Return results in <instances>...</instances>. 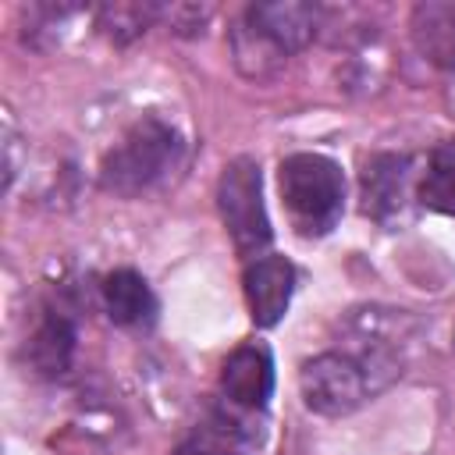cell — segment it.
Listing matches in <instances>:
<instances>
[{
	"mask_svg": "<svg viewBox=\"0 0 455 455\" xmlns=\"http://www.w3.org/2000/svg\"><path fill=\"white\" fill-rule=\"evenodd\" d=\"M412 43L434 64H455V0H430L412 7Z\"/></svg>",
	"mask_w": 455,
	"mask_h": 455,
	"instance_id": "cell-11",
	"label": "cell"
},
{
	"mask_svg": "<svg viewBox=\"0 0 455 455\" xmlns=\"http://www.w3.org/2000/svg\"><path fill=\"white\" fill-rule=\"evenodd\" d=\"M210 14H213V7H199V4H174L171 11H167V18H171V28L178 32V36H199L203 28H206V21H210Z\"/></svg>",
	"mask_w": 455,
	"mask_h": 455,
	"instance_id": "cell-15",
	"label": "cell"
},
{
	"mask_svg": "<svg viewBox=\"0 0 455 455\" xmlns=\"http://www.w3.org/2000/svg\"><path fill=\"white\" fill-rule=\"evenodd\" d=\"M242 288H245V306H249L252 323L256 327H274V323H281V316L291 306L295 267L284 256L267 252V256H259L245 267Z\"/></svg>",
	"mask_w": 455,
	"mask_h": 455,
	"instance_id": "cell-6",
	"label": "cell"
},
{
	"mask_svg": "<svg viewBox=\"0 0 455 455\" xmlns=\"http://www.w3.org/2000/svg\"><path fill=\"white\" fill-rule=\"evenodd\" d=\"M220 391L238 409H263L274 395V359L263 345L235 348L220 366Z\"/></svg>",
	"mask_w": 455,
	"mask_h": 455,
	"instance_id": "cell-8",
	"label": "cell"
},
{
	"mask_svg": "<svg viewBox=\"0 0 455 455\" xmlns=\"http://www.w3.org/2000/svg\"><path fill=\"white\" fill-rule=\"evenodd\" d=\"M217 210L224 220V231L242 259L267 256V245L274 238L267 203H263V171L252 156H235L220 178H217Z\"/></svg>",
	"mask_w": 455,
	"mask_h": 455,
	"instance_id": "cell-3",
	"label": "cell"
},
{
	"mask_svg": "<svg viewBox=\"0 0 455 455\" xmlns=\"http://www.w3.org/2000/svg\"><path fill=\"white\" fill-rule=\"evenodd\" d=\"M75 341H78L75 323L64 313H46L36 323L32 338H28V363H32V370L39 377H46V380L64 377L71 370V359H75Z\"/></svg>",
	"mask_w": 455,
	"mask_h": 455,
	"instance_id": "cell-10",
	"label": "cell"
},
{
	"mask_svg": "<svg viewBox=\"0 0 455 455\" xmlns=\"http://www.w3.org/2000/svg\"><path fill=\"white\" fill-rule=\"evenodd\" d=\"M231 53H235L238 71H242L245 78H252V82L274 78V75L284 68V60H288L284 50H277L256 25L245 21V14H242V18L235 21V28H231Z\"/></svg>",
	"mask_w": 455,
	"mask_h": 455,
	"instance_id": "cell-12",
	"label": "cell"
},
{
	"mask_svg": "<svg viewBox=\"0 0 455 455\" xmlns=\"http://www.w3.org/2000/svg\"><path fill=\"white\" fill-rule=\"evenodd\" d=\"M416 199L434 213L455 217V139L441 142L430 153L427 171H423V178L416 185Z\"/></svg>",
	"mask_w": 455,
	"mask_h": 455,
	"instance_id": "cell-13",
	"label": "cell"
},
{
	"mask_svg": "<svg viewBox=\"0 0 455 455\" xmlns=\"http://www.w3.org/2000/svg\"><path fill=\"white\" fill-rule=\"evenodd\" d=\"M363 213L384 228L405 220L412 206V156L405 153H373L359 174Z\"/></svg>",
	"mask_w": 455,
	"mask_h": 455,
	"instance_id": "cell-5",
	"label": "cell"
},
{
	"mask_svg": "<svg viewBox=\"0 0 455 455\" xmlns=\"http://www.w3.org/2000/svg\"><path fill=\"white\" fill-rule=\"evenodd\" d=\"M164 11L156 4H139V0H121V4H103L96 7V28L114 39V43H132L139 39Z\"/></svg>",
	"mask_w": 455,
	"mask_h": 455,
	"instance_id": "cell-14",
	"label": "cell"
},
{
	"mask_svg": "<svg viewBox=\"0 0 455 455\" xmlns=\"http://www.w3.org/2000/svg\"><path fill=\"white\" fill-rule=\"evenodd\" d=\"M181 156V135L164 117H142L135 121L121 142L103 156L100 164V188L114 196H142L156 181H164Z\"/></svg>",
	"mask_w": 455,
	"mask_h": 455,
	"instance_id": "cell-2",
	"label": "cell"
},
{
	"mask_svg": "<svg viewBox=\"0 0 455 455\" xmlns=\"http://www.w3.org/2000/svg\"><path fill=\"white\" fill-rule=\"evenodd\" d=\"M103 309L117 327H149L156 316V295L139 270H114L103 277Z\"/></svg>",
	"mask_w": 455,
	"mask_h": 455,
	"instance_id": "cell-9",
	"label": "cell"
},
{
	"mask_svg": "<svg viewBox=\"0 0 455 455\" xmlns=\"http://www.w3.org/2000/svg\"><path fill=\"white\" fill-rule=\"evenodd\" d=\"M245 21L256 25L277 50L295 53L313 43L323 11L320 4H302V0H263L245 7Z\"/></svg>",
	"mask_w": 455,
	"mask_h": 455,
	"instance_id": "cell-7",
	"label": "cell"
},
{
	"mask_svg": "<svg viewBox=\"0 0 455 455\" xmlns=\"http://www.w3.org/2000/svg\"><path fill=\"white\" fill-rule=\"evenodd\" d=\"M299 391H302L306 409L327 419L348 416L366 398H373V387L363 366L348 352H323V355L306 359L299 370Z\"/></svg>",
	"mask_w": 455,
	"mask_h": 455,
	"instance_id": "cell-4",
	"label": "cell"
},
{
	"mask_svg": "<svg viewBox=\"0 0 455 455\" xmlns=\"http://www.w3.org/2000/svg\"><path fill=\"white\" fill-rule=\"evenodd\" d=\"M277 188L291 228L306 238L331 235L345 210V174L323 153H291L277 167Z\"/></svg>",
	"mask_w": 455,
	"mask_h": 455,
	"instance_id": "cell-1",
	"label": "cell"
}]
</instances>
